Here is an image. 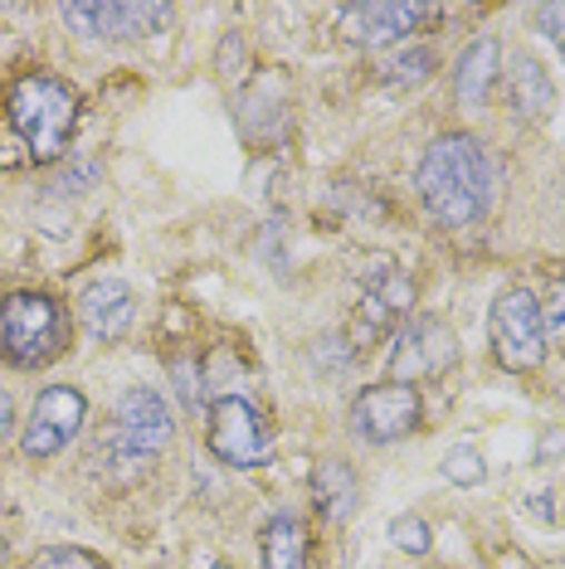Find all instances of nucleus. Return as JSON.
<instances>
[{
	"label": "nucleus",
	"instance_id": "nucleus-14",
	"mask_svg": "<svg viewBox=\"0 0 565 569\" xmlns=\"http://www.w3.org/2000/svg\"><path fill=\"white\" fill-rule=\"evenodd\" d=\"M507 102L522 118H542L551 108V79L532 54H512L507 59Z\"/></svg>",
	"mask_w": 565,
	"mask_h": 569
},
{
	"label": "nucleus",
	"instance_id": "nucleus-2",
	"mask_svg": "<svg viewBox=\"0 0 565 569\" xmlns=\"http://www.w3.org/2000/svg\"><path fill=\"white\" fill-rule=\"evenodd\" d=\"M73 118H79V98L54 73H24L10 88V122L24 137V147L34 151V161H54L69 151Z\"/></svg>",
	"mask_w": 565,
	"mask_h": 569
},
{
	"label": "nucleus",
	"instance_id": "nucleus-7",
	"mask_svg": "<svg viewBox=\"0 0 565 569\" xmlns=\"http://www.w3.org/2000/svg\"><path fill=\"white\" fill-rule=\"evenodd\" d=\"M351 429L366 443H400V438L419 429V390L415 385H395V380L370 385L351 405Z\"/></svg>",
	"mask_w": 565,
	"mask_h": 569
},
{
	"label": "nucleus",
	"instance_id": "nucleus-12",
	"mask_svg": "<svg viewBox=\"0 0 565 569\" xmlns=\"http://www.w3.org/2000/svg\"><path fill=\"white\" fill-rule=\"evenodd\" d=\"M79 321L88 327V336H98V341H118V336L132 327V292L112 278L88 282L79 292Z\"/></svg>",
	"mask_w": 565,
	"mask_h": 569
},
{
	"label": "nucleus",
	"instance_id": "nucleus-20",
	"mask_svg": "<svg viewBox=\"0 0 565 569\" xmlns=\"http://www.w3.org/2000/svg\"><path fill=\"white\" fill-rule=\"evenodd\" d=\"M30 569H108V565H102L98 555L79 550V546H49V550L34 555Z\"/></svg>",
	"mask_w": 565,
	"mask_h": 569
},
{
	"label": "nucleus",
	"instance_id": "nucleus-3",
	"mask_svg": "<svg viewBox=\"0 0 565 569\" xmlns=\"http://www.w3.org/2000/svg\"><path fill=\"white\" fill-rule=\"evenodd\" d=\"M63 346V317L44 292H16L0 302V356L10 366H44Z\"/></svg>",
	"mask_w": 565,
	"mask_h": 569
},
{
	"label": "nucleus",
	"instance_id": "nucleus-9",
	"mask_svg": "<svg viewBox=\"0 0 565 569\" xmlns=\"http://www.w3.org/2000/svg\"><path fill=\"white\" fill-rule=\"evenodd\" d=\"M83 395L69 390V385H49V390H40V399H34L30 409V423H24V458H54L59 448H69L73 438H79L83 429Z\"/></svg>",
	"mask_w": 565,
	"mask_h": 569
},
{
	"label": "nucleus",
	"instance_id": "nucleus-16",
	"mask_svg": "<svg viewBox=\"0 0 565 569\" xmlns=\"http://www.w3.org/2000/svg\"><path fill=\"white\" fill-rule=\"evenodd\" d=\"M264 569H307V530L298 516H278L264 530Z\"/></svg>",
	"mask_w": 565,
	"mask_h": 569
},
{
	"label": "nucleus",
	"instance_id": "nucleus-24",
	"mask_svg": "<svg viewBox=\"0 0 565 569\" xmlns=\"http://www.w3.org/2000/svg\"><path fill=\"white\" fill-rule=\"evenodd\" d=\"M10 423H16V405H10V395L0 390V438L10 433Z\"/></svg>",
	"mask_w": 565,
	"mask_h": 569
},
{
	"label": "nucleus",
	"instance_id": "nucleus-4",
	"mask_svg": "<svg viewBox=\"0 0 565 569\" xmlns=\"http://www.w3.org/2000/svg\"><path fill=\"white\" fill-rule=\"evenodd\" d=\"M493 346L507 370H536L546 360V327L532 292L512 288L493 302Z\"/></svg>",
	"mask_w": 565,
	"mask_h": 569
},
{
	"label": "nucleus",
	"instance_id": "nucleus-23",
	"mask_svg": "<svg viewBox=\"0 0 565 569\" xmlns=\"http://www.w3.org/2000/svg\"><path fill=\"white\" fill-rule=\"evenodd\" d=\"M542 24H546L551 40H556V49L565 54V6H546V10H542Z\"/></svg>",
	"mask_w": 565,
	"mask_h": 569
},
{
	"label": "nucleus",
	"instance_id": "nucleus-15",
	"mask_svg": "<svg viewBox=\"0 0 565 569\" xmlns=\"http://www.w3.org/2000/svg\"><path fill=\"white\" fill-rule=\"evenodd\" d=\"M409 307V282L400 273H380L366 282V297H361V331L366 336H380Z\"/></svg>",
	"mask_w": 565,
	"mask_h": 569
},
{
	"label": "nucleus",
	"instance_id": "nucleus-22",
	"mask_svg": "<svg viewBox=\"0 0 565 569\" xmlns=\"http://www.w3.org/2000/svg\"><path fill=\"white\" fill-rule=\"evenodd\" d=\"M390 540L400 546L405 555H424L434 546L429 536V521H419V516H400V521H390Z\"/></svg>",
	"mask_w": 565,
	"mask_h": 569
},
{
	"label": "nucleus",
	"instance_id": "nucleus-26",
	"mask_svg": "<svg viewBox=\"0 0 565 569\" xmlns=\"http://www.w3.org/2000/svg\"><path fill=\"white\" fill-rule=\"evenodd\" d=\"M215 569H220V565H215Z\"/></svg>",
	"mask_w": 565,
	"mask_h": 569
},
{
	"label": "nucleus",
	"instance_id": "nucleus-18",
	"mask_svg": "<svg viewBox=\"0 0 565 569\" xmlns=\"http://www.w3.org/2000/svg\"><path fill=\"white\" fill-rule=\"evenodd\" d=\"M424 73H434V49H405V54L380 63V83L385 88H409V83H419Z\"/></svg>",
	"mask_w": 565,
	"mask_h": 569
},
{
	"label": "nucleus",
	"instance_id": "nucleus-1",
	"mask_svg": "<svg viewBox=\"0 0 565 569\" xmlns=\"http://www.w3.org/2000/svg\"><path fill=\"white\" fill-rule=\"evenodd\" d=\"M415 190L439 224H454L464 229L473 219L487 214L493 204V190H497V171H493V157L478 137L468 132H448L439 141H429V151L419 157V171H415Z\"/></svg>",
	"mask_w": 565,
	"mask_h": 569
},
{
	"label": "nucleus",
	"instance_id": "nucleus-6",
	"mask_svg": "<svg viewBox=\"0 0 565 569\" xmlns=\"http://www.w3.org/2000/svg\"><path fill=\"white\" fill-rule=\"evenodd\" d=\"M176 433V419H171V405L161 399V390L151 385H132L118 409H112V443H118L127 458H151L171 443Z\"/></svg>",
	"mask_w": 565,
	"mask_h": 569
},
{
	"label": "nucleus",
	"instance_id": "nucleus-19",
	"mask_svg": "<svg viewBox=\"0 0 565 569\" xmlns=\"http://www.w3.org/2000/svg\"><path fill=\"white\" fill-rule=\"evenodd\" d=\"M444 477L454 487H478L483 477H487V468H483V452L473 448V443H454L444 452Z\"/></svg>",
	"mask_w": 565,
	"mask_h": 569
},
{
	"label": "nucleus",
	"instance_id": "nucleus-25",
	"mask_svg": "<svg viewBox=\"0 0 565 569\" xmlns=\"http://www.w3.org/2000/svg\"><path fill=\"white\" fill-rule=\"evenodd\" d=\"M0 560H6V540H0Z\"/></svg>",
	"mask_w": 565,
	"mask_h": 569
},
{
	"label": "nucleus",
	"instance_id": "nucleus-21",
	"mask_svg": "<svg viewBox=\"0 0 565 569\" xmlns=\"http://www.w3.org/2000/svg\"><path fill=\"white\" fill-rule=\"evenodd\" d=\"M536 307H542V327H546V336L565 351V278H561V282H551L546 297H542Z\"/></svg>",
	"mask_w": 565,
	"mask_h": 569
},
{
	"label": "nucleus",
	"instance_id": "nucleus-5",
	"mask_svg": "<svg viewBox=\"0 0 565 569\" xmlns=\"http://www.w3.org/2000/svg\"><path fill=\"white\" fill-rule=\"evenodd\" d=\"M210 452L229 468H264L274 458V433L259 419V409L229 395L210 405Z\"/></svg>",
	"mask_w": 565,
	"mask_h": 569
},
{
	"label": "nucleus",
	"instance_id": "nucleus-8",
	"mask_svg": "<svg viewBox=\"0 0 565 569\" xmlns=\"http://www.w3.org/2000/svg\"><path fill=\"white\" fill-rule=\"evenodd\" d=\"M458 360V336L444 327L439 317H419L395 336L390 351V380L395 385H415V380H434Z\"/></svg>",
	"mask_w": 565,
	"mask_h": 569
},
{
	"label": "nucleus",
	"instance_id": "nucleus-10",
	"mask_svg": "<svg viewBox=\"0 0 565 569\" xmlns=\"http://www.w3.org/2000/svg\"><path fill=\"white\" fill-rule=\"evenodd\" d=\"M166 16H171L166 6H132V0H122V6H63V24L88 40H141Z\"/></svg>",
	"mask_w": 565,
	"mask_h": 569
},
{
	"label": "nucleus",
	"instance_id": "nucleus-13",
	"mask_svg": "<svg viewBox=\"0 0 565 569\" xmlns=\"http://www.w3.org/2000/svg\"><path fill=\"white\" fill-rule=\"evenodd\" d=\"M497 79H503V54H497V40H478V44L464 49V59H458L454 98L464 102V108H483V102L493 98Z\"/></svg>",
	"mask_w": 565,
	"mask_h": 569
},
{
	"label": "nucleus",
	"instance_id": "nucleus-11",
	"mask_svg": "<svg viewBox=\"0 0 565 569\" xmlns=\"http://www.w3.org/2000/svg\"><path fill=\"white\" fill-rule=\"evenodd\" d=\"M429 16V6H405V0H366V6H351L341 16L346 40L356 44H395L405 40L415 24Z\"/></svg>",
	"mask_w": 565,
	"mask_h": 569
},
{
	"label": "nucleus",
	"instance_id": "nucleus-17",
	"mask_svg": "<svg viewBox=\"0 0 565 569\" xmlns=\"http://www.w3.org/2000/svg\"><path fill=\"white\" fill-rule=\"evenodd\" d=\"M313 497L317 507H323V516H331V521H341V516L356 511V477L346 462H323V468L313 472Z\"/></svg>",
	"mask_w": 565,
	"mask_h": 569
}]
</instances>
